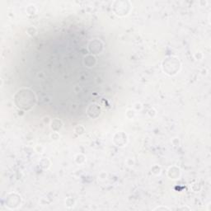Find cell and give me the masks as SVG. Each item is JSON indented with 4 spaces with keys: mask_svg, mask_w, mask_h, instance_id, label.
<instances>
[{
    "mask_svg": "<svg viewBox=\"0 0 211 211\" xmlns=\"http://www.w3.org/2000/svg\"><path fill=\"white\" fill-rule=\"evenodd\" d=\"M27 31H28L29 35H31V36H33V35L37 33V31H36V29L34 27H30V28H28Z\"/></svg>",
    "mask_w": 211,
    "mask_h": 211,
    "instance_id": "cell-15",
    "label": "cell"
},
{
    "mask_svg": "<svg viewBox=\"0 0 211 211\" xmlns=\"http://www.w3.org/2000/svg\"><path fill=\"white\" fill-rule=\"evenodd\" d=\"M73 204H74V201H73V199H67V201H66V205L68 206V207H72V206H73Z\"/></svg>",
    "mask_w": 211,
    "mask_h": 211,
    "instance_id": "cell-14",
    "label": "cell"
},
{
    "mask_svg": "<svg viewBox=\"0 0 211 211\" xmlns=\"http://www.w3.org/2000/svg\"><path fill=\"white\" fill-rule=\"evenodd\" d=\"M169 210V208L167 207H157V208L154 209V210Z\"/></svg>",
    "mask_w": 211,
    "mask_h": 211,
    "instance_id": "cell-17",
    "label": "cell"
},
{
    "mask_svg": "<svg viewBox=\"0 0 211 211\" xmlns=\"http://www.w3.org/2000/svg\"><path fill=\"white\" fill-rule=\"evenodd\" d=\"M96 60L95 56H93L92 55H87L86 57L84 58V64L87 66V67H93L95 64H96Z\"/></svg>",
    "mask_w": 211,
    "mask_h": 211,
    "instance_id": "cell-9",
    "label": "cell"
},
{
    "mask_svg": "<svg viewBox=\"0 0 211 211\" xmlns=\"http://www.w3.org/2000/svg\"><path fill=\"white\" fill-rule=\"evenodd\" d=\"M103 50V43L100 40L94 39L88 44V50L91 54H99Z\"/></svg>",
    "mask_w": 211,
    "mask_h": 211,
    "instance_id": "cell-5",
    "label": "cell"
},
{
    "mask_svg": "<svg viewBox=\"0 0 211 211\" xmlns=\"http://www.w3.org/2000/svg\"><path fill=\"white\" fill-rule=\"evenodd\" d=\"M84 161H85V157L83 154H78V156L76 157V162L78 164L83 163V162H84Z\"/></svg>",
    "mask_w": 211,
    "mask_h": 211,
    "instance_id": "cell-12",
    "label": "cell"
},
{
    "mask_svg": "<svg viewBox=\"0 0 211 211\" xmlns=\"http://www.w3.org/2000/svg\"><path fill=\"white\" fill-rule=\"evenodd\" d=\"M62 121L60 120H59V119H55V120H53V121L51 122V128H52L53 131H55V132H57V131H60V129L62 128Z\"/></svg>",
    "mask_w": 211,
    "mask_h": 211,
    "instance_id": "cell-10",
    "label": "cell"
},
{
    "mask_svg": "<svg viewBox=\"0 0 211 211\" xmlns=\"http://www.w3.org/2000/svg\"><path fill=\"white\" fill-rule=\"evenodd\" d=\"M113 141L117 146H124L127 142V135L123 132H118L114 136Z\"/></svg>",
    "mask_w": 211,
    "mask_h": 211,
    "instance_id": "cell-6",
    "label": "cell"
},
{
    "mask_svg": "<svg viewBox=\"0 0 211 211\" xmlns=\"http://www.w3.org/2000/svg\"><path fill=\"white\" fill-rule=\"evenodd\" d=\"M75 132L77 134H78V135H81V134L84 133V126H82V125H78V126H77V127L75 128Z\"/></svg>",
    "mask_w": 211,
    "mask_h": 211,
    "instance_id": "cell-13",
    "label": "cell"
},
{
    "mask_svg": "<svg viewBox=\"0 0 211 211\" xmlns=\"http://www.w3.org/2000/svg\"><path fill=\"white\" fill-rule=\"evenodd\" d=\"M51 138H52V139H58L60 138V135H59V134L57 132H55V133H53V135H51Z\"/></svg>",
    "mask_w": 211,
    "mask_h": 211,
    "instance_id": "cell-16",
    "label": "cell"
},
{
    "mask_svg": "<svg viewBox=\"0 0 211 211\" xmlns=\"http://www.w3.org/2000/svg\"><path fill=\"white\" fill-rule=\"evenodd\" d=\"M181 64L177 58L170 56L166 58L162 62V68L165 73L168 75H175L180 70Z\"/></svg>",
    "mask_w": 211,
    "mask_h": 211,
    "instance_id": "cell-2",
    "label": "cell"
},
{
    "mask_svg": "<svg viewBox=\"0 0 211 211\" xmlns=\"http://www.w3.org/2000/svg\"><path fill=\"white\" fill-rule=\"evenodd\" d=\"M178 209H188V210H190V208H187V207H182V208H179Z\"/></svg>",
    "mask_w": 211,
    "mask_h": 211,
    "instance_id": "cell-18",
    "label": "cell"
},
{
    "mask_svg": "<svg viewBox=\"0 0 211 211\" xmlns=\"http://www.w3.org/2000/svg\"><path fill=\"white\" fill-rule=\"evenodd\" d=\"M131 5L128 1H116L113 5V11L117 16L123 17L131 12Z\"/></svg>",
    "mask_w": 211,
    "mask_h": 211,
    "instance_id": "cell-3",
    "label": "cell"
},
{
    "mask_svg": "<svg viewBox=\"0 0 211 211\" xmlns=\"http://www.w3.org/2000/svg\"><path fill=\"white\" fill-rule=\"evenodd\" d=\"M88 114L91 118H96L101 114V108L98 105L92 104L88 109Z\"/></svg>",
    "mask_w": 211,
    "mask_h": 211,
    "instance_id": "cell-7",
    "label": "cell"
},
{
    "mask_svg": "<svg viewBox=\"0 0 211 211\" xmlns=\"http://www.w3.org/2000/svg\"><path fill=\"white\" fill-rule=\"evenodd\" d=\"M40 165H41V167L42 168L47 169V168H49V167H50V161H49V159L43 158L41 160V162H40Z\"/></svg>",
    "mask_w": 211,
    "mask_h": 211,
    "instance_id": "cell-11",
    "label": "cell"
},
{
    "mask_svg": "<svg viewBox=\"0 0 211 211\" xmlns=\"http://www.w3.org/2000/svg\"><path fill=\"white\" fill-rule=\"evenodd\" d=\"M181 172L180 169L177 167H170L168 172H167V175L169 178L172 179V180H175V179H177L178 177H180Z\"/></svg>",
    "mask_w": 211,
    "mask_h": 211,
    "instance_id": "cell-8",
    "label": "cell"
},
{
    "mask_svg": "<svg viewBox=\"0 0 211 211\" xmlns=\"http://www.w3.org/2000/svg\"><path fill=\"white\" fill-rule=\"evenodd\" d=\"M14 102L17 107L24 111H28L34 107L37 97L34 92L29 88H21L18 91L14 96Z\"/></svg>",
    "mask_w": 211,
    "mask_h": 211,
    "instance_id": "cell-1",
    "label": "cell"
},
{
    "mask_svg": "<svg viewBox=\"0 0 211 211\" xmlns=\"http://www.w3.org/2000/svg\"><path fill=\"white\" fill-rule=\"evenodd\" d=\"M21 196L16 194V193H10L8 194L6 198V206L9 209H17L21 205Z\"/></svg>",
    "mask_w": 211,
    "mask_h": 211,
    "instance_id": "cell-4",
    "label": "cell"
}]
</instances>
